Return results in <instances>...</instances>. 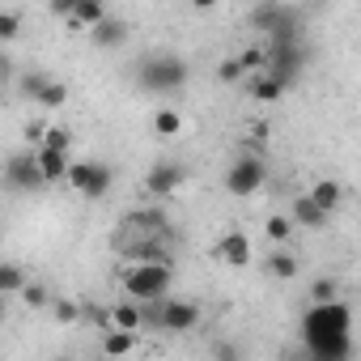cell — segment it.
<instances>
[{"mask_svg": "<svg viewBox=\"0 0 361 361\" xmlns=\"http://www.w3.org/2000/svg\"><path fill=\"white\" fill-rule=\"evenodd\" d=\"M136 81L149 94H178L188 85V64H183V56H174V51H149L136 64Z\"/></svg>", "mask_w": 361, "mask_h": 361, "instance_id": "cell-1", "label": "cell"}, {"mask_svg": "<svg viewBox=\"0 0 361 361\" xmlns=\"http://www.w3.org/2000/svg\"><path fill=\"white\" fill-rule=\"evenodd\" d=\"M170 281H174V268L170 264H153V259H132L119 272L123 298H136V302H153V298L170 293Z\"/></svg>", "mask_w": 361, "mask_h": 361, "instance_id": "cell-2", "label": "cell"}, {"mask_svg": "<svg viewBox=\"0 0 361 361\" xmlns=\"http://www.w3.org/2000/svg\"><path fill=\"white\" fill-rule=\"evenodd\" d=\"M353 327V310L340 302V298H327V302H310V310L302 314V336L306 344L323 340V336H340Z\"/></svg>", "mask_w": 361, "mask_h": 361, "instance_id": "cell-3", "label": "cell"}, {"mask_svg": "<svg viewBox=\"0 0 361 361\" xmlns=\"http://www.w3.org/2000/svg\"><path fill=\"white\" fill-rule=\"evenodd\" d=\"M64 183H68L77 196H85V200H102V196L111 192V183H115V170H111L106 161H98V157H85V161H68V174H64Z\"/></svg>", "mask_w": 361, "mask_h": 361, "instance_id": "cell-4", "label": "cell"}, {"mask_svg": "<svg viewBox=\"0 0 361 361\" xmlns=\"http://www.w3.org/2000/svg\"><path fill=\"white\" fill-rule=\"evenodd\" d=\"M264 183H268V166H264L259 153H243V157H234V166L226 170V192H230V196H255Z\"/></svg>", "mask_w": 361, "mask_h": 361, "instance_id": "cell-5", "label": "cell"}, {"mask_svg": "<svg viewBox=\"0 0 361 361\" xmlns=\"http://www.w3.org/2000/svg\"><path fill=\"white\" fill-rule=\"evenodd\" d=\"M302 64H306V43L302 39H272L268 43V73L281 77L285 85H293Z\"/></svg>", "mask_w": 361, "mask_h": 361, "instance_id": "cell-6", "label": "cell"}, {"mask_svg": "<svg viewBox=\"0 0 361 361\" xmlns=\"http://www.w3.org/2000/svg\"><path fill=\"white\" fill-rule=\"evenodd\" d=\"M5 183L18 188V192H43V188H47V178H43V170H39L35 149L9 153V161H5Z\"/></svg>", "mask_w": 361, "mask_h": 361, "instance_id": "cell-7", "label": "cell"}, {"mask_svg": "<svg viewBox=\"0 0 361 361\" xmlns=\"http://www.w3.org/2000/svg\"><path fill=\"white\" fill-rule=\"evenodd\" d=\"M183 178H188V166L157 157V161L149 166V174H145V192H153V196H174L178 188H183Z\"/></svg>", "mask_w": 361, "mask_h": 361, "instance_id": "cell-8", "label": "cell"}, {"mask_svg": "<svg viewBox=\"0 0 361 361\" xmlns=\"http://www.w3.org/2000/svg\"><path fill=\"white\" fill-rule=\"evenodd\" d=\"M90 39H94L98 47H123V43H128V22H123V18L102 13V18L90 26Z\"/></svg>", "mask_w": 361, "mask_h": 361, "instance_id": "cell-9", "label": "cell"}, {"mask_svg": "<svg viewBox=\"0 0 361 361\" xmlns=\"http://www.w3.org/2000/svg\"><path fill=\"white\" fill-rule=\"evenodd\" d=\"M306 348H310L314 361H348V357H353V336H348V331L323 336V340H314V344H306Z\"/></svg>", "mask_w": 361, "mask_h": 361, "instance_id": "cell-10", "label": "cell"}, {"mask_svg": "<svg viewBox=\"0 0 361 361\" xmlns=\"http://www.w3.org/2000/svg\"><path fill=\"white\" fill-rule=\"evenodd\" d=\"M327 217H331V213H323L306 192H302V196H293V209H289V221H293V226H302V230H323V226H327Z\"/></svg>", "mask_w": 361, "mask_h": 361, "instance_id": "cell-11", "label": "cell"}, {"mask_svg": "<svg viewBox=\"0 0 361 361\" xmlns=\"http://www.w3.org/2000/svg\"><path fill=\"white\" fill-rule=\"evenodd\" d=\"M289 85L281 81V77H272L268 68H259V73H251V81H247V94L255 98V102H276L281 94H285Z\"/></svg>", "mask_w": 361, "mask_h": 361, "instance_id": "cell-12", "label": "cell"}, {"mask_svg": "<svg viewBox=\"0 0 361 361\" xmlns=\"http://www.w3.org/2000/svg\"><path fill=\"white\" fill-rule=\"evenodd\" d=\"M35 157H39V170H43L47 183H64V174H68V153L47 149V145H35Z\"/></svg>", "mask_w": 361, "mask_h": 361, "instance_id": "cell-13", "label": "cell"}, {"mask_svg": "<svg viewBox=\"0 0 361 361\" xmlns=\"http://www.w3.org/2000/svg\"><path fill=\"white\" fill-rule=\"evenodd\" d=\"M285 18H289V9H285V5H276V0H264V5H255V9H251V18H247V22H251V30L272 35Z\"/></svg>", "mask_w": 361, "mask_h": 361, "instance_id": "cell-14", "label": "cell"}, {"mask_svg": "<svg viewBox=\"0 0 361 361\" xmlns=\"http://www.w3.org/2000/svg\"><path fill=\"white\" fill-rule=\"evenodd\" d=\"M264 264H268V272H272L276 281H293V276H298V268H302V264H298V255L289 251V243H276V251H272V255H264Z\"/></svg>", "mask_w": 361, "mask_h": 361, "instance_id": "cell-15", "label": "cell"}, {"mask_svg": "<svg viewBox=\"0 0 361 361\" xmlns=\"http://www.w3.org/2000/svg\"><path fill=\"white\" fill-rule=\"evenodd\" d=\"M217 251H221V259H226L230 268H247V264H251V243H247V234H226Z\"/></svg>", "mask_w": 361, "mask_h": 361, "instance_id": "cell-16", "label": "cell"}, {"mask_svg": "<svg viewBox=\"0 0 361 361\" xmlns=\"http://www.w3.org/2000/svg\"><path fill=\"white\" fill-rule=\"evenodd\" d=\"M111 327H123V331H140L145 319H140V302L136 298H123L111 306Z\"/></svg>", "mask_w": 361, "mask_h": 361, "instance_id": "cell-17", "label": "cell"}, {"mask_svg": "<svg viewBox=\"0 0 361 361\" xmlns=\"http://www.w3.org/2000/svg\"><path fill=\"white\" fill-rule=\"evenodd\" d=\"M306 196H310L323 213H336V209H340V200H344V188H340V183H331V178H319V183H314Z\"/></svg>", "mask_w": 361, "mask_h": 361, "instance_id": "cell-18", "label": "cell"}, {"mask_svg": "<svg viewBox=\"0 0 361 361\" xmlns=\"http://www.w3.org/2000/svg\"><path fill=\"white\" fill-rule=\"evenodd\" d=\"M106 13V5H102V0H77V5H73V13H68V26L73 30H90L98 18Z\"/></svg>", "mask_w": 361, "mask_h": 361, "instance_id": "cell-19", "label": "cell"}, {"mask_svg": "<svg viewBox=\"0 0 361 361\" xmlns=\"http://www.w3.org/2000/svg\"><path fill=\"white\" fill-rule=\"evenodd\" d=\"M30 276H26V268L22 264H13V259H0V298H13V293H22V285H26Z\"/></svg>", "mask_w": 361, "mask_h": 361, "instance_id": "cell-20", "label": "cell"}, {"mask_svg": "<svg viewBox=\"0 0 361 361\" xmlns=\"http://www.w3.org/2000/svg\"><path fill=\"white\" fill-rule=\"evenodd\" d=\"M132 344H136V331H123V327L102 331V353L106 357H123V353H132Z\"/></svg>", "mask_w": 361, "mask_h": 361, "instance_id": "cell-21", "label": "cell"}, {"mask_svg": "<svg viewBox=\"0 0 361 361\" xmlns=\"http://www.w3.org/2000/svg\"><path fill=\"white\" fill-rule=\"evenodd\" d=\"M264 230H268V238H272V243H293V230H298V226L289 221V213H276V217H268V226H264Z\"/></svg>", "mask_w": 361, "mask_h": 361, "instance_id": "cell-22", "label": "cell"}, {"mask_svg": "<svg viewBox=\"0 0 361 361\" xmlns=\"http://www.w3.org/2000/svg\"><path fill=\"white\" fill-rule=\"evenodd\" d=\"M234 60L243 64V73H259V68H268V47H243Z\"/></svg>", "mask_w": 361, "mask_h": 361, "instance_id": "cell-23", "label": "cell"}, {"mask_svg": "<svg viewBox=\"0 0 361 361\" xmlns=\"http://www.w3.org/2000/svg\"><path fill=\"white\" fill-rule=\"evenodd\" d=\"M35 102H39V106H47V111H51V106H64V102H68V85L47 81V85L39 90V98H35Z\"/></svg>", "mask_w": 361, "mask_h": 361, "instance_id": "cell-24", "label": "cell"}, {"mask_svg": "<svg viewBox=\"0 0 361 361\" xmlns=\"http://www.w3.org/2000/svg\"><path fill=\"white\" fill-rule=\"evenodd\" d=\"M47 306H51V314H56V323H64V327H73V323L81 319V306H77V302H68V298H51Z\"/></svg>", "mask_w": 361, "mask_h": 361, "instance_id": "cell-25", "label": "cell"}, {"mask_svg": "<svg viewBox=\"0 0 361 361\" xmlns=\"http://www.w3.org/2000/svg\"><path fill=\"white\" fill-rule=\"evenodd\" d=\"M47 81H51V77H47V73H22V77H18V94H22V98H30V102H35V98H39V90H43V85H47Z\"/></svg>", "mask_w": 361, "mask_h": 361, "instance_id": "cell-26", "label": "cell"}, {"mask_svg": "<svg viewBox=\"0 0 361 361\" xmlns=\"http://www.w3.org/2000/svg\"><path fill=\"white\" fill-rule=\"evenodd\" d=\"M153 128H157V136H178L183 119H178V111H157L153 115Z\"/></svg>", "mask_w": 361, "mask_h": 361, "instance_id": "cell-27", "label": "cell"}, {"mask_svg": "<svg viewBox=\"0 0 361 361\" xmlns=\"http://www.w3.org/2000/svg\"><path fill=\"white\" fill-rule=\"evenodd\" d=\"M13 39H22V18L0 9V43H13Z\"/></svg>", "mask_w": 361, "mask_h": 361, "instance_id": "cell-28", "label": "cell"}, {"mask_svg": "<svg viewBox=\"0 0 361 361\" xmlns=\"http://www.w3.org/2000/svg\"><path fill=\"white\" fill-rule=\"evenodd\" d=\"M22 302L39 310V306H47V302H51V289H47V285H35V281H26V285H22Z\"/></svg>", "mask_w": 361, "mask_h": 361, "instance_id": "cell-29", "label": "cell"}, {"mask_svg": "<svg viewBox=\"0 0 361 361\" xmlns=\"http://www.w3.org/2000/svg\"><path fill=\"white\" fill-rule=\"evenodd\" d=\"M39 145H47V149H60V153H68L73 149V136L64 132V128H43V140Z\"/></svg>", "mask_w": 361, "mask_h": 361, "instance_id": "cell-30", "label": "cell"}, {"mask_svg": "<svg viewBox=\"0 0 361 361\" xmlns=\"http://www.w3.org/2000/svg\"><path fill=\"white\" fill-rule=\"evenodd\" d=\"M217 77L230 85V81H243L247 73H243V64H238V60H221V64H217Z\"/></svg>", "mask_w": 361, "mask_h": 361, "instance_id": "cell-31", "label": "cell"}, {"mask_svg": "<svg viewBox=\"0 0 361 361\" xmlns=\"http://www.w3.org/2000/svg\"><path fill=\"white\" fill-rule=\"evenodd\" d=\"M327 298H336V281H314L310 285V302H327Z\"/></svg>", "mask_w": 361, "mask_h": 361, "instance_id": "cell-32", "label": "cell"}, {"mask_svg": "<svg viewBox=\"0 0 361 361\" xmlns=\"http://www.w3.org/2000/svg\"><path fill=\"white\" fill-rule=\"evenodd\" d=\"M13 81V56L5 51V47H0V90H5Z\"/></svg>", "mask_w": 361, "mask_h": 361, "instance_id": "cell-33", "label": "cell"}, {"mask_svg": "<svg viewBox=\"0 0 361 361\" xmlns=\"http://www.w3.org/2000/svg\"><path fill=\"white\" fill-rule=\"evenodd\" d=\"M73 5H77V0H51V13L68 22V13H73Z\"/></svg>", "mask_w": 361, "mask_h": 361, "instance_id": "cell-34", "label": "cell"}, {"mask_svg": "<svg viewBox=\"0 0 361 361\" xmlns=\"http://www.w3.org/2000/svg\"><path fill=\"white\" fill-rule=\"evenodd\" d=\"M43 128H47V123H30V128H26V140L39 145V140H43Z\"/></svg>", "mask_w": 361, "mask_h": 361, "instance_id": "cell-35", "label": "cell"}, {"mask_svg": "<svg viewBox=\"0 0 361 361\" xmlns=\"http://www.w3.org/2000/svg\"><path fill=\"white\" fill-rule=\"evenodd\" d=\"M213 5H217V0H192V9H200V13H204V9H213Z\"/></svg>", "mask_w": 361, "mask_h": 361, "instance_id": "cell-36", "label": "cell"}]
</instances>
